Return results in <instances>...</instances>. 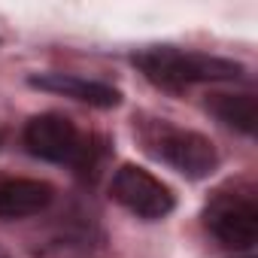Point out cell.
Masks as SVG:
<instances>
[{"label":"cell","mask_w":258,"mask_h":258,"mask_svg":"<svg viewBox=\"0 0 258 258\" xmlns=\"http://www.w3.org/2000/svg\"><path fill=\"white\" fill-rule=\"evenodd\" d=\"M109 195L115 204H121L131 216L146 219V222H158L167 219L176 207L173 191L146 167L137 164H121L109 182Z\"/></svg>","instance_id":"5"},{"label":"cell","mask_w":258,"mask_h":258,"mask_svg":"<svg viewBox=\"0 0 258 258\" xmlns=\"http://www.w3.org/2000/svg\"><path fill=\"white\" fill-rule=\"evenodd\" d=\"M0 258H10V252H7V249H4V246H0Z\"/></svg>","instance_id":"9"},{"label":"cell","mask_w":258,"mask_h":258,"mask_svg":"<svg viewBox=\"0 0 258 258\" xmlns=\"http://www.w3.org/2000/svg\"><path fill=\"white\" fill-rule=\"evenodd\" d=\"M134 64L149 82L164 91H185L201 82H237L243 79V64L207 52L176 49V46H149L134 55Z\"/></svg>","instance_id":"1"},{"label":"cell","mask_w":258,"mask_h":258,"mask_svg":"<svg viewBox=\"0 0 258 258\" xmlns=\"http://www.w3.org/2000/svg\"><path fill=\"white\" fill-rule=\"evenodd\" d=\"M28 152L34 158H43L49 164H70V167H79L82 158H85V149H88V140L79 127L61 115V112H43V115H34L28 124H25V134H22Z\"/></svg>","instance_id":"4"},{"label":"cell","mask_w":258,"mask_h":258,"mask_svg":"<svg viewBox=\"0 0 258 258\" xmlns=\"http://www.w3.org/2000/svg\"><path fill=\"white\" fill-rule=\"evenodd\" d=\"M137 137L149 155H155L185 179H207L219 167V152L210 137L179 127L167 118H137Z\"/></svg>","instance_id":"2"},{"label":"cell","mask_w":258,"mask_h":258,"mask_svg":"<svg viewBox=\"0 0 258 258\" xmlns=\"http://www.w3.org/2000/svg\"><path fill=\"white\" fill-rule=\"evenodd\" d=\"M207 109L228 127H234V131L240 134H255V118H258V106H255V94L249 91H240V94H210L207 100Z\"/></svg>","instance_id":"8"},{"label":"cell","mask_w":258,"mask_h":258,"mask_svg":"<svg viewBox=\"0 0 258 258\" xmlns=\"http://www.w3.org/2000/svg\"><path fill=\"white\" fill-rule=\"evenodd\" d=\"M204 222L210 228V234L228 246V249H252L258 240V201L252 188H231V191H219L207 213Z\"/></svg>","instance_id":"3"},{"label":"cell","mask_w":258,"mask_h":258,"mask_svg":"<svg viewBox=\"0 0 258 258\" xmlns=\"http://www.w3.org/2000/svg\"><path fill=\"white\" fill-rule=\"evenodd\" d=\"M28 85L40 88V91L64 94L70 100H79V103H88V106H97V109H109V106L121 103L118 88H112L109 82H100V79L76 76V73H37V76L28 79Z\"/></svg>","instance_id":"6"},{"label":"cell","mask_w":258,"mask_h":258,"mask_svg":"<svg viewBox=\"0 0 258 258\" xmlns=\"http://www.w3.org/2000/svg\"><path fill=\"white\" fill-rule=\"evenodd\" d=\"M55 188L43 179H4L0 182V219H28L49 210Z\"/></svg>","instance_id":"7"}]
</instances>
